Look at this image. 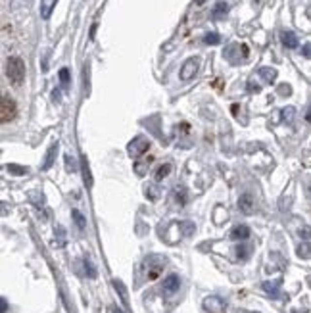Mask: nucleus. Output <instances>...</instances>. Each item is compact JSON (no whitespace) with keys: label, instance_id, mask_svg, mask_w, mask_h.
Listing matches in <instances>:
<instances>
[{"label":"nucleus","instance_id":"nucleus-8","mask_svg":"<svg viewBox=\"0 0 311 313\" xmlns=\"http://www.w3.org/2000/svg\"><path fill=\"white\" fill-rule=\"evenodd\" d=\"M238 210L242 212V214H250L252 210H253V198H252V194H242L240 198H238Z\"/></svg>","mask_w":311,"mask_h":313},{"label":"nucleus","instance_id":"nucleus-10","mask_svg":"<svg viewBox=\"0 0 311 313\" xmlns=\"http://www.w3.org/2000/svg\"><path fill=\"white\" fill-rule=\"evenodd\" d=\"M56 156H58V142L50 144V148H48V152H46V157H44V163H42V169H50L52 163H54V159H56Z\"/></svg>","mask_w":311,"mask_h":313},{"label":"nucleus","instance_id":"nucleus-38","mask_svg":"<svg viewBox=\"0 0 311 313\" xmlns=\"http://www.w3.org/2000/svg\"><path fill=\"white\" fill-rule=\"evenodd\" d=\"M306 119H308V123H311V106L310 110H308V114H306Z\"/></svg>","mask_w":311,"mask_h":313},{"label":"nucleus","instance_id":"nucleus-3","mask_svg":"<svg viewBox=\"0 0 311 313\" xmlns=\"http://www.w3.org/2000/svg\"><path fill=\"white\" fill-rule=\"evenodd\" d=\"M18 116V106L10 96H2V104H0V121L8 123L12 119H16Z\"/></svg>","mask_w":311,"mask_h":313},{"label":"nucleus","instance_id":"nucleus-21","mask_svg":"<svg viewBox=\"0 0 311 313\" xmlns=\"http://www.w3.org/2000/svg\"><path fill=\"white\" fill-rule=\"evenodd\" d=\"M71 215H73V219L77 223V227H79V231H85V227H87V219L81 215V212H77V210H73L71 212Z\"/></svg>","mask_w":311,"mask_h":313},{"label":"nucleus","instance_id":"nucleus-13","mask_svg":"<svg viewBox=\"0 0 311 313\" xmlns=\"http://www.w3.org/2000/svg\"><path fill=\"white\" fill-rule=\"evenodd\" d=\"M259 77H261L265 83H275V79H277V69H275V67H261V69H259Z\"/></svg>","mask_w":311,"mask_h":313},{"label":"nucleus","instance_id":"nucleus-25","mask_svg":"<svg viewBox=\"0 0 311 313\" xmlns=\"http://www.w3.org/2000/svg\"><path fill=\"white\" fill-rule=\"evenodd\" d=\"M58 75H60V81H62V87H63V89H67V85H69V69H67V67H62Z\"/></svg>","mask_w":311,"mask_h":313},{"label":"nucleus","instance_id":"nucleus-7","mask_svg":"<svg viewBox=\"0 0 311 313\" xmlns=\"http://www.w3.org/2000/svg\"><path fill=\"white\" fill-rule=\"evenodd\" d=\"M179 286H181V279H179V275H169V277H165L163 279V284H161V292L163 294H167V296H171V294H175L177 290H179Z\"/></svg>","mask_w":311,"mask_h":313},{"label":"nucleus","instance_id":"nucleus-40","mask_svg":"<svg viewBox=\"0 0 311 313\" xmlns=\"http://www.w3.org/2000/svg\"><path fill=\"white\" fill-rule=\"evenodd\" d=\"M236 313H255V312H236Z\"/></svg>","mask_w":311,"mask_h":313},{"label":"nucleus","instance_id":"nucleus-27","mask_svg":"<svg viewBox=\"0 0 311 313\" xmlns=\"http://www.w3.org/2000/svg\"><path fill=\"white\" fill-rule=\"evenodd\" d=\"M294 114H296V110H294L292 106H288V108H284V110H282V116H284V119H286V121H292Z\"/></svg>","mask_w":311,"mask_h":313},{"label":"nucleus","instance_id":"nucleus-19","mask_svg":"<svg viewBox=\"0 0 311 313\" xmlns=\"http://www.w3.org/2000/svg\"><path fill=\"white\" fill-rule=\"evenodd\" d=\"M171 169H173V167H171V163H163V165H159V169L156 171V181H157V183H159V181H163V179L171 173Z\"/></svg>","mask_w":311,"mask_h":313},{"label":"nucleus","instance_id":"nucleus-41","mask_svg":"<svg viewBox=\"0 0 311 313\" xmlns=\"http://www.w3.org/2000/svg\"><path fill=\"white\" fill-rule=\"evenodd\" d=\"M310 194H311V185H310Z\"/></svg>","mask_w":311,"mask_h":313},{"label":"nucleus","instance_id":"nucleus-20","mask_svg":"<svg viewBox=\"0 0 311 313\" xmlns=\"http://www.w3.org/2000/svg\"><path fill=\"white\" fill-rule=\"evenodd\" d=\"M112 284H114V288L119 292V296H121V300H123V304H129V298H127V290H125L123 282L117 281V279H114L112 281Z\"/></svg>","mask_w":311,"mask_h":313},{"label":"nucleus","instance_id":"nucleus-17","mask_svg":"<svg viewBox=\"0 0 311 313\" xmlns=\"http://www.w3.org/2000/svg\"><path fill=\"white\" fill-rule=\"evenodd\" d=\"M173 192H175L173 196H175V200H177V204H179V206H185V204H187V200H188V196H187V188H185V187H183V185H181V187H175V190H173Z\"/></svg>","mask_w":311,"mask_h":313},{"label":"nucleus","instance_id":"nucleus-22","mask_svg":"<svg viewBox=\"0 0 311 313\" xmlns=\"http://www.w3.org/2000/svg\"><path fill=\"white\" fill-rule=\"evenodd\" d=\"M83 265H85V273H87V275H89L91 279H94V277H96V267L93 265V261H91L89 257H85Z\"/></svg>","mask_w":311,"mask_h":313},{"label":"nucleus","instance_id":"nucleus-18","mask_svg":"<svg viewBox=\"0 0 311 313\" xmlns=\"http://www.w3.org/2000/svg\"><path fill=\"white\" fill-rule=\"evenodd\" d=\"M150 161H152V157H148V159H142V161L135 163V171H136V175L144 177V175H146V171H148V167H150Z\"/></svg>","mask_w":311,"mask_h":313},{"label":"nucleus","instance_id":"nucleus-11","mask_svg":"<svg viewBox=\"0 0 311 313\" xmlns=\"http://www.w3.org/2000/svg\"><path fill=\"white\" fill-rule=\"evenodd\" d=\"M280 40L286 48H296L298 46V37L292 31H282L280 33Z\"/></svg>","mask_w":311,"mask_h":313},{"label":"nucleus","instance_id":"nucleus-6","mask_svg":"<svg viewBox=\"0 0 311 313\" xmlns=\"http://www.w3.org/2000/svg\"><path fill=\"white\" fill-rule=\"evenodd\" d=\"M198 67H200V60H198V58L187 60V62L183 63V67H181V79H183V81L194 79V75L198 73Z\"/></svg>","mask_w":311,"mask_h":313},{"label":"nucleus","instance_id":"nucleus-33","mask_svg":"<svg viewBox=\"0 0 311 313\" xmlns=\"http://www.w3.org/2000/svg\"><path fill=\"white\" fill-rule=\"evenodd\" d=\"M106 313H125V312L121 310V308H117V306H108Z\"/></svg>","mask_w":311,"mask_h":313},{"label":"nucleus","instance_id":"nucleus-35","mask_svg":"<svg viewBox=\"0 0 311 313\" xmlns=\"http://www.w3.org/2000/svg\"><path fill=\"white\" fill-rule=\"evenodd\" d=\"M248 91L250 93H259V85H253V81L248 83Z\"/></svg>","mask_w":311,"mask_h":313},{"label":"nucleus","instance_id":"nucleus-14","mask_svg":"<svg viewBox=\"0 0 311 313\" xmlns=\"http://www.w3.org/2000/svg\"><path fill=\"white\" fill-rule=\"evenodd\" d=\"M56 2H58V0H40V16H42L44 20L50 18V14H52Z\"/></svg>","mask_w":311,"mask_h":313},{"label":"nucleus","instance_id":"nucleus-15","mask_svg":"<svg viewBox=\"0 0 311 313\" xmlns=\"http://www.w3.org/2000/svg\"><path fill=\"white\" fill-rule=\"evenodd\" d=\"M263 290L271 296V298H279V292H280V281H275V282H269L265 281L263 282Z\"/></svg>","mask_w":311,"mask_h":313},{"label":"nucleus","instance_id":"nucleus-16","mask_svg":"<svg viewBox=\"0 0 311 313\" xmlns=\"http://www.w3.org/2000/svg\"><path fill=\"white\" fill-rule=\"evenodd\" d=\"M227 12H229L227 2H219V4H215L214 12H212V18H214V20H221V18H225V16H227Z\"/></svg>","mask_w":311,"mask_h":313},{"label":"nucleus","instance_id":"nucleus-23","mask_svg":"<svg viewBox=\"0 0 311 313\" xmlns=\"http://www.w3.org/2000/svg\"><path fill=\"white\" fill-rule=\"evenodd\" d=\"M250 252H252V248H250V246H246V244H240V246L236 248V255H238V259H248Z\"/></svg>","mask_w":311,"mask_h":313},{"label":"nucleus","instance_id":"nucleus-37","mask_svg":"<svg viewBox=\"0 0 311 313\" xmlns=\"http://www.w3.org/2000/svg\"><path fill=\"white\" fill-rule=\"evenodd\" d=\"M0 302H2V310H0V312L6 313V312H8V302H6V298H2Z\"/></svg>","mask_w":311,"mask_h":313},{"label":"nucleus","instance_id":"nucleus-1","mask_svg":"<svg viewBox=\"0 0 311 313\" xmlns=\"http://www.w3.org/2000/svg\"><path fill=\"white\" fill-rule=\"evenodd\" d=\"M6 75L14 87H19L25 81V63L19 56H10L6 63Z\"/></svg>","mask_w":311,"mask_h":313},{"label":"nucleus","instance_id":"nucleus-39","mask_svg":"<svg viewBox=\"0 0 311 313\" xmlns=\"http://www.w3.org/2000/svg\"><path fill=\"white\" fill-rule=\"evenodd\" d=\"M94 33H96V23H94L93 27H91V39H94Z\"/></svg>","mask_w":311,"mask_h":313},{"label":"nucleus","instance_id":"nucleus-42","mask_svg":"<svg viewBox=\"0 0 311 313\" xmlns=\"http://www.w3.org/2000/svg\"><path fill=\"white\" fill-rule=\"evenodd\" d=\"M255 2H257V0H255Z\"/></svg>","mask_w":311,"mask_h":313},{"label":"nucleus","instance_id":"nucleus-36","mask_svg":"<svg viewBox=\"0 0 311 313\" xmlns=\"http://www.w3.org/2000/svg\"><path fill=\"white\" fill-rule=\"evenodd\" d=\"M279 93L280 94H290V87H288V85H280Z\"/></svg>","mask_w":311,"mask_h":313},{"label":"nucleus","instance_id":"nucleus-30","mask_svg":"<svg viewBox=\"0 0 311 313\" xmlns=\"http://www.w3.org/2000/svg\"><path fill=\"white\" fill-rule=\"evenodd\" d=\"M298 254H300L302 257H308V255H310V246H308V244H302V246L298 248Z\"/></svg>","mask_w":311,"mask_h":313},{"label":"nucleus","instance_id":"nucleus-29","mask_svg":"<svg viewBox=\"0 0 311 313\" xmlns=\"http://www.w3.org/2000/svg\"><path fill=\"white\" fill-rule=\"evenodd\" d=\"M8 169H10L12 173H27V169H25V167H18V165H14V163H10V165H8Z\"/></svg>","mask_w":311,"mask_h":313},{"label":"nucleus","instance_id":"nucleus-34","mask_svg":"<svg viewBox=\"0 0 311 313\" xmlns=\"http://www.w3.org/2000/svg\"><path fill=\"white\" fill-rule=\"evenodd\" d=\"M302 54H304L306 58H311V44H306V46L302 48Z\"/></svg>","mask_w":311,"mask_h":313},{"label":"nucleus","instance_id":"nucleus-31","mask_svg":"<svg viewBox=\"0 0 311 313\" xmlns=\"http://www.w3.org/2000/svg\"><path fill=\"white\" fill-rule=\"evenodd\" d=\"M181 227H183V229H185V235H192V233H194V225H192V223H181Z\"/></svg>","mask_w":311,"mask_h":313},{"label":"nucleus","instance_id":"nucleus-32","mask_svg":"<svg viewBox=\"0 0 311 313\" xmlns=\"http://www.w3.org/2000/svg\"><path fill=\"white\" fill-rule=\"evenodd\" d=\"M300 236H304L306 240H310V238H311V231H310V227H302V229H300Z\"/></svg>","mask_w":311,"mask_h":313},{"label":"nucleus","instance_id":"nucleus-28","mask_svg":"<svg viewBox=\"0 0 311 313\" xmlns=\"http://www.w3.org/2000/svg\"><path fill=\"white\" fill-rule=\"evenodd\" d=\"M157 194H159V190H157V187H150L146 188V198H150V200H156L157 198Z\"/></svg>","mask_w":311,"mask_h":313},{"label":"nucleus","instance_id":"nucleus-5","mask_svg":"<svg viewBox=\"0 0 311 313\" xmlns=\"http://www.w3.org/2000/svg\"><path fill=\"white\" fill-rule=\"evenodd\" d=\"M204 310L206 313H225L227 312V306H225V302L219 298V296H208L206 300H204Z\"/></svg>","mask_w":311,"mask_h":313},{"label":"nucleus","instance_id":"nucleus-9","mask_svg":"<svg viewBox=\"0 0 311 313\" xmlns=\"http://www.w3.org/2000/svg\"><path fill=\"white\" fill-rule=\"evenodd\" d=\"M250 236V227L248 225H236L231 233V238L233 240H246Z\"/></svg>","mask_w":311,"mask_h":313},{"label":"nucleus","instance_id":"nucleus-2","mask_svg":"<svg viewBox=\"0 0 311 313\" xmlns=\"http://www.w3.org/2000/svg\"><path fill=\"white\" fill-rule=\"evenodd\" d=\"M144 265H146V279H148V281H156V279L161 275L163 267H165V259L159 257V255H150V257L144 261Z\"/></svg>","mask_w":311,"mask_h":313},{"label":"nucleus","instance_id":"nucleus-24","mask_svg":"<svg viewBox=\"0 0 311 313\" xmlns=\"http://www.w3.org/2000/svg\"><path fill=\"white\" fill-rule=\"evenodd\" d=\"M204 42L214 46V44H219V42H221V37H219L217 33H208V35L204 37Z\"/></svg>","mask_w":311,"mask_h":313},{"label":"nucleus","instance_id":"nucleus-4","mask_svg":"<svg viewBox=\"0 0 311 313\" xmlns=\"http://www.w3.org/2000/svg\"><path fill=\"white\" fill-rule=\"evenodd\" d=\"M148 148H150V142H148L146 137H135V138L129 142L127 152H129V156L131 157H138V156H142Z\"/></svg>","mask_w":311,"mask_h":313},{"label":"nucleus","instance_id":"nucleus-12","mask_svg":"<svg viewBox=\"0 0 311 313\" xmlns=\"http://www.w3.org/2000/svg\"><path fill=\"white\" fill-rule=\"evenodd\" d=\"M81 169H83V177H85V185L91 188L93 187V175H91V167H89V159L87 156L81 157Z\"/></svg>","mask_w":311,"mask_h":313},{"label":"nucleus","instance_id":"nucleus-26","mask_svg":"<svg viewBox=\"0 0 311 313\" xmlns=\"http://www.w3.org/2000/svg\"><path fill=\"white\" fill-rule=\"evenodd\" d=\"M65 169L67 171H77V163L71 156H65Z\"/></svg>","mask_w":311,"mask_h":313}]
</instances>
